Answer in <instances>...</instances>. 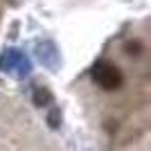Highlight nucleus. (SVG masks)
<instances>
[{"mask_svg": "<svg viewBox=\"0 0 151 151\" xmlns=\"http://www.w3.org/2000/svg\"><path fill=\"white\" fill-rule=\"evenodd\" d=\"M90 75H93V81L97 83L101 90H106V93L120 90L122 83H124V75H122L120 65L113 63V61H108V59H99V61L93 65Z\"/></svg>", "mask_w": 151, "mask_h": 151, "instance_id": "obj_1", "label": "nucleus"}, {"mask_svg": "<svg viewBox=\"0 0 151 151\" xmlns=\"http://www.w3.org/2000/svg\"><path fill=\"white\" fill-rule=\"evenodd\" d=\"M0 65L5 72H16L18 77L29 72V61L25 59V54H20L18 50H7L0 59Z\"/></svg>", "mask_w": 151, "mask_h": 151, "instance_id": "obj_2", "label": "nucleus"}, {"mask_svg": "<svg viewBox=\"0 0 151 151\" xmlns=\"http://www.w3.org/2000/svg\"><path fill=\"white\" fill-rule=\"evenodd\" d=\"M52 101V93L47 88H36V93H34V104L36 106H41L43 108L45 104H50Z\"/></svg>", "mask_w": 151, "mask_h": 151, "instance_id": "obj_3", "label": "nucleus"}, {"mask_svg": "<svg viewBox=\"0 0 151 151\" xmlns=\"http://www.w3.org/2000/svg\"><path fill=\"white\" fill-rule=\"evenodd\" d=\"M124 50H126V54H129V57H140L145 47H142V43H140V41H129Z\"/></svg>", "mask_w": 151, "mask_h": 151, "instance_id": "obj_4", "label": "nucleus"}]
</instances>
